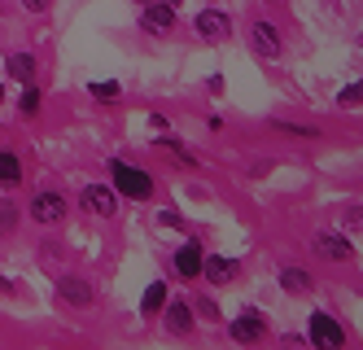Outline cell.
Returning a JSON list of instances; mask_svg holds the SVG:
<instances>
[{"instance_id": "obj_1", "label": "cell", "mask_w": 363, "mask_h": 350, "mask_svg": "<svg viewBox=\"0 0 363 350\" xmlns=\"http://www.w3.org/2000/svg\"><path fill=\"white\" fill-rule=\"evenodd\" d=\"M110 175H114V188L123 197H132V202H145L153 197V175L132 167V163H110Z\"/></svg>"}, {"instance_id": "obj_2", "label": "cell", "mask_w": 363, "mask_h": 350, "mask_svg": "<svg viewBox=\"0 0 363 350\" xmlns=\"http://www.w3.org/2000/svg\"><path fill=\"white\" fill-rule=\"evenodd\" d=\"M311 346L315 350H342L346 346V329L337 324V315H328V311L311 315Z\"/></svg>"}, {"instance_id": "obj_3", "label": "cell", "mask_w": 363, "mask_h": 350, "mask_svg": "<svg viewBox=\"0 0 363 350\" xmlns=\"http://www.w3.org/2000/svg\"><path fill=\"white\" fill-rule=\"evenodd\" d=\"M250 44H254V53H258V58H267V62H276L280 53H284V40H280V31H276L272 22H254Z\"/></svg>"}, {"instance_id": "obj_4", "label": "cell", "mask_w": 363, "mask_h": 350, "mask_svg": "<svg viewBox=\"0 0 363 350\" xmlns=\"http://www.w3.org/2000/svg\"><path fill=\"white\" fill-rule=\"evenodd\" d=\"M232 341H241V346H254V341H263V333H267V324H263V315L258 311H241L237 319H232Z\"/></svg>"}, {"instance_id": "obj_5", "label": "cell", "mask_w": 363, "mask_h": 350, "mask_svg": "<svg viewBox=\"0 0 363 350\" xmlns=\"http://www.w3.org/2000/svg\"><path fill=\"white\" fill-rule=\"evenodd\" d=\"M228 31H232V18H228L223 9H201V13H197V35H201V40L219 44V40H228Z\"/></svg>"}, {"instance_id": "obj_6", "label": "cell", "mask_w": 363, "mask_h": 350, "mask_svg": "<svg viewBox=\"0 0 363 350\" xmlns=\"http://www.w3.org/2000/svg\"><path fill=\"white\" fill-rule=\"evenodd\" d=\"M201 267H206L201 246H197V241H184V246L175 250V272L184 276V280H193V276H201Z\"/></svg>"}, {"instance_id": "obj_7", "label": "cell", "mask_w": 363, "mask_h": 350, "mask_svg": "<svg viewBox=\"0 0 363 350\" xmlns=\"http://www.w3.org/2000/svg\"><path fill=\"white\" fill-rule=\"evenodd\" d=\"M140 26H145V31H171V26H175V9L167 5V0H153V5H145V13H140Z\"/></svg>"}, {"instance_id": "obj_8", "label": "cell", "mask_w": 363, "mask_h": 350, "mask_svg": "<svg viewBox=\"0 0 363 350\" xmlns=\"http://www.w3.org/2000/svg\"><path fill=\"white\" fill-rule=\"evenodd\" d=\"M57 289H62V298H66L70 307H92V298H96L92 285H88L84 276H62V280H57Z\"/></svg>"}, {"instance_id": "obj_9", "label": "cell", "mask_w": 363, "mask_h": 350, "mask_svg": "<svg viewBox=\"0 0 363 350\" xmlns=\"http://www.w3.org/2000/svg\"><path fill=\"white\" fill-rule=\"evenodd\" d=\"M31 214L40 224H57L62 214H66V197L62 193H40L35 202H31Z\"/></svg>"}, {"instance_id": "obj_10", "label": "cell", "mask_w": 363, "mask_h": 350, "mask_svg": "<svg viewBox=\"0 0 363 350\" xmlns=\"http://www.w3.org/2000/svg\"><path fill=\"white\" fill-rule=\"evenodd\" d=\"M201 276L211 280V285H232V280L241 276V267H237V258H206Z\"/></svg>"}, {"instance_id": "obj_11", "label": "cell", "mask_w": 363, "mask_h": 350, "mask_svg": "<svg viewBox=\"0 0 363 350\" xmlns=\"http://www.w3.org/2000/svg\"><path fill=\"white\" fill-rule=\"evenodd\" d=\"M84 206H88L92 214H101V219H110V214L118 210V197L110 193V188H96V184H92V188H84Z\"/></svg>"}, {"instance_id": "obj_12", "label": "cell", "mask_w": 363, "mask_h": 350, "mask_svg": "<svg viewBox=\"0 0 363 350\" xmlns=\"http://www.w3.org/2000/svg\"><path fill=\"white\" fill-rule=\"evenodd\" d=\"M315 254H320V258H333V263H346V258H350V246H346V236L320 232V236H315Z\"/></svg>"}, {"instance_id": "obj_13", "label": "cell", "mask_w": 363, "mask_h": 350, "mask_svg": "<svg viewBox=\"0 0 363 350\" xmlns=\"http://www.w3.org/2000/svg\"><path fill=\"white\" fill-rule=\"evenodd\" d=\"M280 289L294 293V298H306V293H311V276L302 272V267H284V272H280Z\"/></svg>"}, {"instance_id": "obj_14", "label": "cell", "mask_w": 363, "mask_h": 350, "mask_svg": "<svg viewBox=\"0 0 363 350\" xmlns=\"http://www.w3.org/2000/svg\"><path fill=\"white\" fill-rule=\"evenodd\" d=\"M158 311H167V280H153L140 298V315H158Z\"/></svg>"}, {"instance_id": "obj_15", "label": "cell", "mask_w": 363, "mask_h": 350, "mask_svg": "<svg viewBox=\"0 0 363 350\" xmlns=\"http://www.w3.org/2000/svg\"><path fill=\"white\" fill-rule=\"evenodd\" d=\"M167 329H171L175 337L193 329V311H189V302H167Z\"/></svg>"}, {"instance_id": "obj_16", "label": "cell", "mask_w": 363, "mask_h": 350, "mask_svg": "<svg viewBox=\"0 0 363 350\" xmlns=\"http://www.w3.org/2000/svg\"><path fill=\"white\" fill-rule=\"evenodd\" d=\"M9 75L18 79V84H31V79H35V58H31V53H9Z\"/></svg>"}, {"instance_id": "obj_17", "label": "cell", "mask_w": 363, "mask_h": 350, "mask_svg": "<svg viewBox=\"0 0 363 350\" xmlns=\"http://www.w3.org/2000/svg\"><path fill=\"white\" fill-rule=\"evenodd\" d=\"M22 180V163L13 153H0V184H18Z\"/></svg>"}, {"instance_id": "obj_18", "label": "cell", "mask_w": 363, "mask_h": 350, "mask_svg": "<svg viewBox=\"0 0 363 350\" xmlns=\"http://www.w3.org/2000/svg\"><path fill=\"white\" fill-rule=\"evenodd\" d=\"M337 105H342V110H359L363 105V84H346L342 92H337Z\"/></svg>"}, {"instance_id": "obj_19", "label": "cell", "mask_w": 363, "mask_h": 350, "mask_svg": "<svg viewBox=\"0 0 363 350\" xmlns=\"http://www.w3.org/2000/svg\"><path fill=\"white\" fill-rule=\"evenodd\" d=\"M18 110H22V114H27V119H31V114L40 110V92H35L31 84H27V92H22V101H18Z\"/></svg>"}, {"instance_id": "obj_20", "label": "cell", "mask_w": 363, "mask_h": 350, "mask_svg": "<svg viewBox=\"0 0 363 350\" xmlns=\"http://www.w3.org/2000/svg\"><path fill=\"white\" fill-rule=\"evenodd\" d=\"M92 97H101V101H110V97H118V84H92Z\"/></svg>"}, {"instance_id": "obj_21", "label": "cell", "mask_w": 363, "mask_h": 350, "mask_svg": "<svg viewBox=\"0 0 363 350\" xmlns=\"http://www.w3.org/2000/svg\"><path fill=\"white\" fill-rule=\"evenodd\" d=\"M18 224V214H13V206H0V232L5 228H13Z\"/></svg>"}, {"instance_id": "obj_22", "label": "cell", "mask_w": 363, "mask_h": 350, "mask_svg": "<svg viewBox=\"0 0 363 350\" xmlns=\"http://www.w3.org/2000/svg\"><path fill=\"white\" fill-rule=\"evenodd\" d=\"M22 5H27V9H31V13H44V9H48V5H53V0H22Z\"/></svg>"}, {"instance_id": "obj_23", "label": "cell", "mask_w": 363, "mask_h": 350, "mask_svg": "<svg viewBox=\"0 0 363 350\" xmlns=\"http://www.w3.org/2000/svg\"><path fill=\"white\" fill-rule=\"evenodd\" d=\"M272 5H284V0H272Z\"/></svg>"}, {"instance_id": "obj_24", "label": "cell", "mask_w": 363, "mask_h": 350, "mask_svg": "<svg viewBox=\"0 0 363 350\" xmlns=\"http://www.w3.org/2000/svg\"><path fill=\"white\" fill-rule=\"evenodd\" d=\"M140 5H153V0H140Z\"/></svg>"}, {"instance_id": "obj_25", "label": "cell", "mask_w": 363, "mask_h": 350, "mask_svg": "<svg viewBox=\"0 0 363 350\" xmlns=\"http://www.w3.org/2000/svg\"><path fill=\"white\" fill-rule=\"evenodd\" d=\"M0 101H5V92H0Z\"/></svg>"}]
</instances>
